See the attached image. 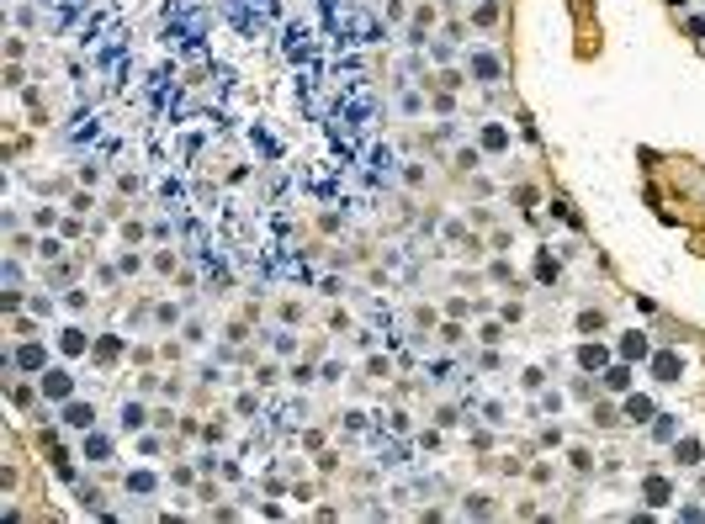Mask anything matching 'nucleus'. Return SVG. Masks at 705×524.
Segmentation results:
<instances>
[{
  "label": "nucleus",
  "instance_id": "nucleus-1",
  "mask_svg": "<svg viewBox=\"0 0 705 524\" xmlns=\"http://www.w3.org/2000/svg\"><path fill=\"white\" fill-rule=\"evenodd\" d=\"M202 27H207V16H202L196 0H176V5L165 11V43H170V48L196 54V48H202Z\"/></svg>",
  "mask_w": 705,
  "mask_h": 524
}]
</instances>
